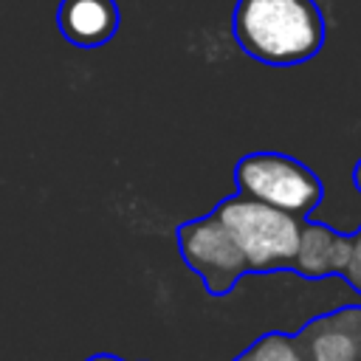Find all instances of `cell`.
I'll return each mask as SVG.
<instances>
[{
	"instance_id": "cell-3",
	"label": "cell",
	"mask_w": 361,
	"mask_h": 361,
	"mask_svg": "<svg viewBox=\"0 0 361 361\" xmlns=\"http://www.w3.org/2000/svg\"><path fill=\"white\" fill-rule=\"evenodd\" d=\"M237 192L290 214H307L322 200V180L296 158L282 152H251L234 169Z\"/></svg>"
},
{
	"instance_id": "cell-2",
	"label": "cell",
	"mask_w": 361,
	"mask_h": 361,
	"mask_svg": "<svg viewBox=\"0 0 361 361\" xmlns=\"http://www.w3.org/2000/svg\"><path fill=\"white\" fill-rule=\"evenodd\" d=\"M214 214L231 231L234 243L240 245L248 271H282L293 265L299 248L302 223L296 214L276 209L271 203L254 200L248 195L226 197Z\"/></svg>"
},
{
	"instance_id": "cell-5",
	"label": "cell",
	"mask_w": 361,
	"mask_h": 361,
	"mask_svg": "<svg viewBox=\"0 0 361 361\" xmlns=\"http://www.w3.org/2000/svg\"><path fill=\"white\" fill-rule=\"evenodd\" d=\"M118 23L121 11L116 0H62L56 8V25L76 48H99L110 42Z\"/></svg>"
},
{
	"instance_id": "cell-6",
	"label": "cell",
	"mask_w": 361,
	"mask_h": 361,
	"mask_svg": "<svg viewBox=\"0 0 361 361\" xmlns=\"http://www.w3.org/2000/svg\"><path fill=\"white\" fill-rule=\"evenodd\" d=\"M299 347L307 361H361V310L350 307L313 322Z\"/></svg>"
},
{
	"instance_id": "cell-4",
	"label": "cell",
	"mask_w": 361,
	"mask_h": 361,
	"mask_svg": "<svg viewBox=\"0 0 361 361\" xmlns=\"http://www.w3.org/2000/svg\"><path fill=\"white\" fill-rule=\"evenodd\" d=\"M178 245L186 265L206 282V288L220 296L228 293L240 276H245L248 262L234 243L231 231L220 223L217 214L189 220L178 228Z\"/></svg>"
},
{
	"instance_id": "cell-9",
	"label": "cell",
	"mask_w": 361,
	"mask_h": 361,
	"mask_svg": "<svg viewBox=\"0 0 361 361\" xmlns=\"http://www.w3.org/2000/svg\"><path fill=\"white\" fill-rule=\"evenodd\" d=\"M344 276L350 279V285H353L355 290H361V234L353 240V251H350V259H347Z\"/></svg>"
},
{
	"instance_id": "cell-8",
	"label": "cell",
	"mask_w": 361,
	"mask_h": 361,
	"mask_svg": "<svg viewBox=\"0 0 361 361\" xmlns=\"http://www.w3.org/2000/svg\"><path fill=\"white\" fill-rule=\"evenodd\" d=\"M245 361H307L299 341L285 333H268L262 336L251 350L243 353Z\"/></svg>"
},
{
	"instance_id": "cell-7",
	"label": "cell",
	"mask_w": 361,
	"mask_h": 361,
	"mask_svg": "<svg viewBox=\"0 0 361 361\" xmlns=\"http://www.w3.org/2000/svg\"><path fill=\"white\" fill-rule=\"evenodd\" d=\"M350 251H353L350 237H338L327 226L310 223V226H302L299 231V248L293 257V268L305 276L344 274Z\"/></svg>"
},
{
	"instance_id": "cell-10",
	"label": "cell",
	"mask_w": 361,
	"mask_h": 361,
	"mask_svg": "<svg viewBox=\"0 0 361 361\" xmlns=\"http://www.w3.org/2000/svg\"><path fill=\"white\" fill-rule=\"evenodd\" d=\"M87 361H121L118 355H110V353H96V355H90Z\"/></svg>"
},
{
	"instance_id": "cell-1",
	"label": "cell",
	"mask_w": 361,
	"mask_h": 361,
	"mask_svg": "<svg viewBox=\"0 0 361 361\" xmlns=\"http://www.w3.org/2000/svg\"><path fill=\"white\" fill-rule=\"evenodd\" d=\"M231 34L240 51L262 65L290 68L313 59L327 39L316 0H237Z\"/></svg>"
},
{
	"instance_id": "cell-11",
	"label": "cell",
	"mask_w": 361,
	"mask_h": 361,
	"mask_svg": "<svg viewBox=\"0 0 361 361\" xmlns=\"http://www.w3.org/2000/svg\"><path fill=\"white\" fill-rule=\"evenodd\" d=\"M353 178H355V186L361 189V161L355 164V172H353Z\"/></svg>"
}]
</instances>
